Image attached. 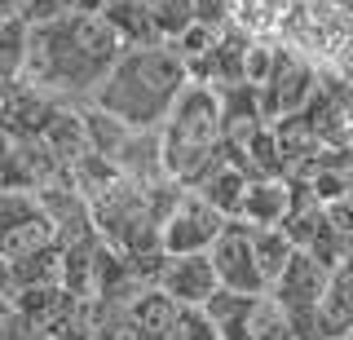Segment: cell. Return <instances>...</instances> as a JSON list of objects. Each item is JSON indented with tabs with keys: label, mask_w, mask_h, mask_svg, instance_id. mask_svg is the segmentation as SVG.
<instances>
[{
	"label": "cell",
	"mask_w": 353,
	"mask_h": 340,
	"mask_svg": "<svg viewBox=\"0 0 353 340\" xmlns=\"http://www.w3.org/2000/svg\"><path fill=\"white\" fill-rule=\"evenodd\" d=\"M124 49L128 45L102 14L66 9L49 23L31 27L27 71H22L18 84H31L36 93L53 97L58 106H75V102L84 106L102 89L110 67L124 58Z\"/></svg>",
	"instance_id": "6da1fadb"
},
{
	"label": "cell",
	"mask_w": 353,
	"mask_h": 340,
	"mask_svg": "<svg viewBox=\"0 0 353 340\" xmlns=\"http://www.w3.org/2000/svg\"><path fill=\"white\" fill-rule=\"evenodd\" d=\"M185 89H190V67L168 45H132L93 93V106L141 133V128H163Z\"/></svg>",
	"instance_id": "7a4b0ae2"
},
{
	"label": "cell",
	"mask_w": 353,
	"mask_h": 340,
	"mask_svg": "<svg viewBox=\"0 0 353 340\" xmlns=\"http://www.w3.org/2000/svg\"><path fill=\"white\" fill-rule=\"evenodd\" d=\"M159 137H163L168 177L185 190H199V181L216 163H225V106H221V93L190 80V89L181 93V102L163 119Z\"/></svg>",
	"instance_id": "3957f363"
},
{
	"label": "cell",
	"mask_w": 353,
	"mask_h": 340,
	"mask_svg": "<svg viewBox=\"0 0 353 340\" xmlns=\"http://www.w3.org/2000/svg\"><path fill=\"white\" fill-rule=\"evenodd\" d=\"M279 45L323 75L353 80V0H296Z\"/></svg>",
	"instance_id": "277c9868"
},
{
	"label": "cell",
	"mask_w": 353,
	"mask_h": 340,
	"mask_svg": "<svg viewBox=\"0 0 353 340\" xmlns=\"http://www.w3.org/2000/svg\"><path fill=\"white\" fill-rule=\"evenodd\" d=\"M58 243L49 208L40 203L36 190H0V257L22 261L31 252H44Z\"/></svg>",
	"instance_id": "5b68a950"
},
{
	"label": "cell",
	"mask_w": 353,
	"mask_h": 340,
	"mask_svg": "<svg viewBox=\"0 0 353 340\" xmlns=\"http://www.w3.org/2000/svg\"><path fill=\"white\" fill-rule=\"evenodd\" d=\"M230 221L216 212L203 194L185 190L176 208L163 217V252L168 257H194V252H212V243L221 239V230Z\"/></svg>",
	"instance_id": "8992f818"
},
{
	"label": "cell",
	"mask_w": 353,
	"mask_h": 340,
	"mask_svg": "<svg viewBox=\"0 0 353 340\" xmlns=\"http://www.w3.org/2000/svg\"><path fill=\"white\" fill-rule=\"evenodd\" d=\"M212 270H216V283L230 292H243V296H265V274L256 266V248H252V226L248 221H230L221 230V239L212 243Z\"/></svg>",
	"instance_id": "52a82bcc"
},
{
	"label": "cell",
	"mask_w": 353,
	"mask_h": 340,
	"mask_svg": "<svg viewBox=\"0 0 353 340\" xmlns=\"http://www.w3.org/2000/svg\"><path fill=\"white\" fill-rule=\"evenodd\" d=\"M327 288H331V270L323 266V261H314L305 248H296L292 261H287V270L270 283V296L283 305L287 314L292 310H323Z\"/></svg>",
	"instance_id": "ba28073f"
},
{
	"label": "cell",
	"mask_w": 353,
	"mask_h": 340,
	"mask_svg": "<svg viewBox=\"0 0 353 340\" xmlns=\"http://www.w3.org/2000/svg\"><path fill=\"white\" fill-rule=\"evenodd\" d=\"M154 288L176 305H208L221 283H216V270H212V257H208V252H194V257H168V252H163Z\"/></svg>",
	"instance_id": "9c48e42d"
},
{
	"label": "cell",
	"mask_w": 353,
	"mask_h": 340,
	"mask_svg": "<svg viewBox=\"0 0 353 340\" xmlns=\"http://www.w3.org/2000/svg\"><path fill=\"white\" fill-rule=\"evenodd\" d=\"M62 106L53 97L36 93L31 84H9L5 106H0V124L9 128V137H44Z\"/></svg>",
	"instance_id": "30bf717a"
},
{
	"label": "cell",
	"mask_w": 353,
	"mask_h": 340,
	"mask_svg": "<svg viewBox=\"0 0 353 340\" xmlns=\"http://www.w3.org/2000/svg\"><path fill=\"white\" fill-rule=\"evenodd\" d=\"M248 186H252V177L239 168V163H216L212 172H208L203 181H199V190L194 194H203L208 203L216 208L225 221H239V212H243V199H248Z\"/></svg>",
	"instance_id": "8fae6325"
},
{
	"label": "cell",
	"mask_w": 353,
	"mask_h": 340,
	"mask_svg": "<svg viewBox=\"0 0 353 340\" xmlns=\"http://www.w3.org/2000/svg\"><path fill=\"white\" fill-rule=\"evenodd\" d=\"M287 212H292V181L265 177V181L248 186V199H243L239 221H248V226H283Z\"/></svg>",
	"instance_id": "7c38bea8"
},
{
	"label": "cell",
	"mask_w": 353,
	"mask_h": 340,
	"mask_svg": "<svg viewBox=\"0 0 353 340\" xmlns=\"http://www.w3.org/2000/svg\"><path fill=\"white\" fill-rule=\"evenodd\" d=\"M80 301V296H71L62 288V283H49V288H22V292H14V310L27 318L31 327H36V332L44 336L49 332L53 323H58V318L71 310V305Z\"/></svg>",
	"instance_id": "4fadbf2b"
},
{
	"label": "cell",
	"mask_w": 353,
	"mask_h": 340,
	"mask_svg": "<svg viewBox=\"0 0 353 340\" xmlns=\"http://www.w3.org/2000/svg\"><path fill=\"white\" fill-rule=\"evenodd\" d=\"M124 310H128V318H132V327H137L141 340H168V327L176 318V301H168L159 288H146L137 301H128Z\"/></svg>",
	"instance_id": "5bb4252c"
},
{
	"label": "cell",
	"mask_w": 353,
	"mask_h": 340,
	"mask_svg": "<svg viewBox=\"0 0 353 340\" xmlns=\"http://www.w3.org/2000/svg\"><path fill=\"white\" fill-rule=\"evenodd\" d=\"M106 23L119 31V40L132 49V45H163L154 36V23H150V0H110L106 5Z\"/></svg>",
	"instance_id": "9a60e30c"
},
{
	"label": "cell",
	"mask_w": 353,
	"mask_h": 340,
	"mask_svg": "<svg viewBox=\"0 0 353 340\" xmlns=\"http://www.w3.org/2000/svg\"><path fill=\"white\" fill-rule=\"evenodd\" d=\"M9 279H14V292L62 283V248L53 243V248L31 252V257H22V261H9Z\"/></svg>",
	"instance_id": "2e32d148"
},
{
	"label": "cell",
	"mask_w": 353,
	"mask_h": 340,
	"mask_svg": "<svg viewBox=\"0 0 353 340\" xmlns=\"http://www.w3.org/2000/svg\"><path fill=\"white\" fill-rule=\"evenodd\" d=\"M252 248H256V266L265 274V288L287 270V261L296 252V243L283 234V226H252Z\"/></svg>",
	"instance_id": "e0dca14e"
},
{
	"label": "cell",
	"mask_w": 353,
	"mask_h": 340,
	"mask_svg": "<svg viewBox=\"0 0 353 340\" xmlns=\"http://www.w3.org/2000/svg\"><path fill=\"white\" fill-rule=\"evenodd\" d=\"M27 45H31V23H14L0 27V84H18L27 71Z\"/></svg>",
	"instance_id": "ac0fdd59"
},
{
	"label": "cell",
	"mask_w": 353,
	"mask_h": 340,
	"mask_svg": "<svg viewBox=\"0 0 353 340\" xmlns=\"http://www.w3.org/2000/svg\"><path fill=\"white\" fill-rule=\"evenodd\" d=\"M150 23H154V36L163 45L181 40L199 18H194V0H150Z\"/></svg>",
	"instance_id": "d6986e66"
},
{
	"label": "cell",
	"mask_w": 353,
	"mask_h": 340,
	"mask_svg": "<svg viewBox=\"0 0 353 340\" xmlns=\"http://www.w3.org/2000/svg\"><path fill=\"white\" fill-rule=\"evenodd\" d=\"M168 340H221V336H216V323L208 318L203 305H176Z\"/></svg>",
	"instance_id": "ffe728a7"
},
{
	"label": "cell",
	"mask_w": 353,
	"mask_h": 340,
	"mask_svg": "<svg viewBox=\"0 0 353 340\" xmlns=\"http://www.w3.org/2000/svg\"><path fill=\"white\" fill-rule=\"evenodd\" d=\"M327 221L336 226L340 234L353 239V194H345V199H336V203H327Z\"/></svg>",
	"instance_id": "44dd1931"
},
{
	"label": "cell",
	"mask_w": 353,
	"mask_h": 340,
	"mask_svg": "<svg viewBox=\"0 0 353 340\" xmlns=\"http://www.w3.org/2000/svg\"><path fill=\"white\" fill-rule=\"evenodd\" d=\"M0 296H14V279H9V261L0 257Z\"/></svg>",
	"instance_id": "7402d4cb"
},
{
	"label": "cell",
	"mask_w": 353,
	"mask_h": 340,
	"mask_svg": "<svg viewBox=\"0 0 353 340\" xmlns=\"http://www.w3.org/2000/svg\"><path fill=\"white\" fill-rule=\"evenodd\" d=\"M9 314H14V296H0V323H5Z\"/></svg>",
	"instance_id": "603a6c76"
},
{
	"label": "cell",
	"mask_w": 353,
	"mask_h": 340,
	"mask_svg": "<svg viewBox=\"0 0 353 340\" xmlns=\"http://www.w3.org/2000/svg\"><path fill=\"white\" fill-rule=\"evenodd\" d=\"M340 340H353V327H349V332H345V336H340Z\"/></svg>",
	"instance_id": "cb8c5ba5"
},
{
	"label": "cell",
	"mask_w": 353,
	"mask_h": 340,
	"mask_svg": "<svg viewBox=\"0 0 353 340\" xmlns=\"http://www.w3.org/2000/svg\"><path fill=\"white\" fill-rule=\"evenodd\" d=\"M327 340H331V336H327Z\"/></svg>",
	"instance_id": "d4e9b609"
}]
</instances>
